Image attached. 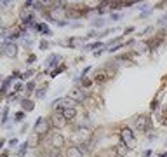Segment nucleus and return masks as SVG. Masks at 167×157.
I'll return each mask as SVG.
<instances>
[{"label": "nucleus", "instance_id": "obj_27", "mask_svg": "<svg viewBox=\"0 0 167 157\" xmlns=\"http://www.w3.org/2000/svg\"><path fill=\"white\" fill-rule=\"evenodd\" d=\"M158 157H167V152H164V154H160Z\"/></svg>", "mask_w": 167, "mask_h": 157}, {"label": "nucleus", "instance_id": "obj_18", "mask_svg": "<svg viewBox=\"0 0 167 157\" xmlns=\"http://www.w3.org/2000/svg\"><path fill=\"white\" fill-rule=\"evenodd\" d=\"M37 28L40 30V32H44L45 35H51V30L47 28V25H44V23H40V25H37Z\"/></svg>", "mask_w": 167, "mask_h": 157}, {"label": "nucleus", "instance_id": "obj_23", "mask_svg": "<svg viewBox=\"0 0 167 157\" xmlns=\"http://www.w3.org/2000/svg\"><path fill=\"white\" fill-rule=\"evenodd\" d=\"M157 106H158V100H153V101H152V105H150V108H152V110H155Z\"/></svg>", "mask_w": 167, "mask_h": 157}, {"label": "nucleus", "instance_id": "obj_16", "mask_svg": "<svg viewBox=\"0 0 167 157\" xmlns=\"http://www.w3.org/2000/svg\"><path fill=\"white\" fill-rule=\"evenodd\" d=\"M21 106H23V110H25V112H31V110L35 108L33 101H30V100H23V101H21Z\"/></svg>", "mask_w": 167, "mask_h": 157}, {"label": "nucleus", "instance_id": "obj_8", "mask_svg": "<svg viewBox=\"0 0 167 157\" xmlns=\"http://www.w3.org/2000/svg\"><path fill=\"white\" fill-rule=\"evenodd\" d=\"M66 124H68V121H66L65 117H63V115L59 114V112H56V115H52V126H54V127L61 129V127H65Z\"/></svg>", "mask_w": 167, "mask_h": 157}, {"label": "nucleus", "instance_id": "obj_6", "mask_svg": "<svg viewBox=\"0 0 167 157\" xmlns=\"http://www.w3.org/2000/svg\"><path fill=\"white\" fill-rule=\"evenodd\" d=\"M134 126H136L138 131H148V129L152 127V119H150L148 115H141V117L136 119Z\"/></svg>", "mask_w": 167, "mask_h": 157}, {"label": "nucleus", "instance_id": "obj_10", "mask_svg": "<svg viewBox=\"0 0 167 157\" xmlns=\"http://www.w3.org/2000/svg\"><path fill=\"white\" fill-rule=\"evenodd\" d=\"M4 54L9 56V58H14L17 54V46H16L14 42H7L5 46H4Z\"/></svg>", "mask_w": 167, "mask_h": 157}, {"label": "nucleus", "instance_id": "obj_28", "mask_svg": "<svg viewBox=\"0 0 167 157\" xmlns=\"http://www.w3.org/2000/svg\"><path fill=\"white\" fill-rule=\"evenodd\" d=\"M4 143H5L4 140H0V148H2V145H4Z\"/></svg>", "mask_w": 167, "mask_h": 157}, {"label": "nucleus", "instance_id": "obj_3", "mask_svg": "<svg viewBox=\"0 0 167 157\" xmlns=\"http://www.w3.org/2000/svg\"><path fill=\"white\" fill-rule=\"evenodd\" d=\"M65 136H63L61 133H52L51 134V138H49V145H51V148H57V150H61L63 147H65Z\"/></svg>", "mask_w": 167, "mask_h": 157}, {"label": "nucleus", "instance_id": "obj_9", "mask_svg": "<svg viewBox=\"0 0 167 157\" xmlns=\"http://www.w3.org/2000/svg\"><path fill=\"white\" fill-rule=\"evenodd\" d=\"M68 98H71L73 101L80 103V101H84V100H86V93H84L82 89H71V91H70V94H68Z\"/></svg>", "mask_w": 167, "mask_h": 157}, {"label": "nucleus", "instance_id": "obj_2", "mask_svg": "<svg viewBox=\"0 0 167 157\" xmlns=\"http://www.w3.org/2000/svg\"><path fill=\"white\" fill-rule=\"evenodd\" d=\"M112 77H113L112 68H110V66H104V68H99V70L96 72V75H94V82H96V84H103V82L110 80Z\"/></svg>", "mask_w": 167, "mask_h": 157}, {"label": "nucleus", "instance_id": "obj_4", "mask_svg": "<svg viewBox=\"0 0 167 157\" xmlns=\"http://www.w3.org/2000/svg\"><path fill=\"white\" fill-rule=\"evenodd\" d=\"M120 136H122V142L127 145L129 148L134 147V143H136V136H134V133H132L129 127H124V129L120 131Z\"/></svg>", "mask_w": 167, "mask_h": 157}, {"label": "nucleus", "instance_id": "obj_20", "mask_svg": "<svg viewBox=\"0 0 167 157\" xmlns=\"http://www.w3.org/2000/svg\"><path fill=\"white\" fill-rule=\"evenodd\" d=\"M47 157H59V150L57 148H51L47 152Z\"/></svg>", "mask_w": 167, "mask_h": 157}, {"label": "nucleus", "instance_id": "obj_14", "mask_svg": "<svg viewBox=\"0 0 167 157\" xmlns=\"http://www.w3.org/2000/svg\"><path fill=\"white\" fill-rule=\"evenodd\" d=\"M122 44H124V42H122V38H115L113 42H110V44H108V51H110V53H113V51L120 49V47H122Z\"/></svg>", "mask_w": 167, "mask_h": 157}, {"label": "nucleus", "instance_id": "obj_26", "mask_svg": "<svg viewBox=\"0 0 167 157\" xmlns=\"http://www.w3.org/2000/svg\"><path fill=\"white\" fill-rule=\"evenodd\" d=\"M40 49H47V42H40Z\"/></svg>", "mask_w": 167, "mask_h": 157}, {"label": "nucleus", "instance_id": "obj_22", "mask_svg": "<svg viewBox=\"0 0 167 157\" xmlns=\"http://www.w3.org/2000/svg\"><path fill=\"white\" fill-rule=\"evenodd\" d=\"M23 117H25L23 112H17V114H16V121H23Z\"/></svg>", "mask_w": 167, "mask_h": 157}, {"label": "nucleus", "instance_id": "obj_7", "mask_svg": "<svg viewBox=\"0 0 167 157\" xmlns=\"http://www.w3.org/2000/svg\"><path fill=\"white\" fill-rule=\"evenodd\" d=\"M75 134H77V138H80L84 143H87V142L91 140V136H92V131H91L89 127H82V126H80V127H77V133H75Z\"/></svg>", "mask_w": 167, "mask_h": 157}, {"label": "nucleus", "instance_id": "obj_1", "mask_svg": "<svg viewBox=\"0 0 167 157\" xmlns=\"http://www.w3.org/2000/svg\"><path fill=\"white\" fill-rule=\"evenodd\" d=\"M52 106L56 108V112H63V110H66V108H75V106H77V101H73L71 98L65 96V98L54 100V101H52Z\"/></svg>", "mask_w": 167, "mask_h": 157}, {"label": "nucleus", "instance_id": "obj_12", "mask_svg": "<svg viewBox=\"0 0 167 157\" xmlns=\"http://www.w3.org/2000/svg\"><path fill=\"white\" fill-rule=\"evenodd\" d=\"M59 114L65 117L66 121H73L75 117H77V108H66V110H63V112H59Z\"/></svg>", "mask_w": 167, "mask_h": 157}, {"label": "nucleus", "instance_id": "obj_19", "mask_svg": "<svg viewBox=\"0 0 167 157\" xmlns=\"http://www.w3.org/2000/svg\"><path fill=\"white\" fill-rule=\"evenodd\" d=\"M28 147H30V145H28V142H25V143H23V145H21V148H19V154H17V155H19V157H23V155H25V152H26V148H28Z\"/></svg>", "mask_w": 167, "mask_h": 157}, {"label": "nucleus", "instance_id": "obj_13", "mask_svg": "<svg viewBox=\"0 0 167 157\" xmlns=\"http://www.w3.org/2000/svg\"><path fill=\"white\" fill-rule=\"evenodd\" d=\"M66 157H84V152L78 148V147H68V150H66Z\"/></svg>", "mask_w": 167, "mask_h": 157}, {"label": "nucleus", "instance_id": "obj_11", "mask_svg": "<svg viewBox=\"0 0 167 157\" xmlns=\"http://www.w3.org/2000/svg\"><path fill=\"white\" fill-rule=\"evenodd\" d=\"M115 154H117L118 157H125V155L129 154V147L125 145L124 142H120V143H118V145L115 147Z\"/></svg>", "mask_w": 167, "mask_h": 157}, {"label": "nucleus", "instance_id": "obj_21", "mask_svg": "<svg viewBox=\"0 0 167 157\" xmlns=\"http://www.w3.org/2000/svg\"><path fill=\"white\" fill-rule=\"evenodd\" d=\"M35 94H37V98H44V96H45V91H42V89H38V91H37Z\"/></svg>", "mask_w": 167, "mask_h": 157}, {"label": "nucleus", "instance_id": "obj_24", "mask_svg": "<svg viewBox=\"0 0 167 157\" xmlns=\"http://www.w3.org/2000/svg\"><path fill=\"white\" fill-rule=\"evenodd\" d=\"M33 87H35V84H33V82H30V84L26 86V91H28V93H31V91H33Z\"/></svg>", "mask_w": 167, "mask_h": 157}, {"label": "nucleus", "instance_id": "obj_17", "mask_svg": "<svg viewBox=\"0 0 167 157\" xmlns=\"http://www.w3.org/2000/svg\"><path fill=\"white\" fill-rule=\"evenodd\" d=\"M112 7H110V2H103V4H99V9H98V12L99 14H104V12H108Z\"/></svg>", "mask_w": 167, "mask_h": 157}, {"label": "nucleus", "instance_id": "obj_15", "mask_svg": "<svg viewBox=\"0 0 167 157\" xmlns=\"http://www.w3.org/2000/svg\"><path fill=\"white\" fill-rule=\"evenodd\" d=\"M40 134H37V133H31V136L28 138V145L30 147H38V143H40Z\"/></svg>", "mask_w": 167, "mask_h": 157}, {"label": "nucleus", "instance_id": "obj_5", "mask_svg": "<svg viewBox=\"0 0 167 157\" xmlns=\"http://www.w3.org/2000/svg\"><path fill=\"white\" fill-rule=\"evenodd\" d=\"M49 129H51V122L47 121V119H38L37 121V124H35V129H33V133H37V134H45V133H49Z\"/></svg>", "mask_w": 167, "mask_h": 157}, {"label": "nucleus", "instance_id": "obj_25", "mask_svg": "<svg viewBox=\"0 0 167 157\" xmlns=\"http://www.w3.org/2000/svg\"><path fill=\"white\" fill-rule=\"evenodd\" d=\"M89 47H91V49H99V47H101V44L98 42V44H92V46H89Z\"/></svg>", "mask_w": 167, "mask_h": 157}]
</instances>
